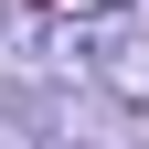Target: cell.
<instances>
[{
    "label": "cell",
    "mask_w": 149,
    "mask_h": 149,
    "mask_svg": "<svg viewBox=\"0 0 149 149\" xmlns=\"http://www.w3.org/2000/svg\"><path fill=\"white\" fill-rule=\"evenodd\" d=\"M64 53H85L128 107L149 96V22H139V11H74V22H64Z\"/></svg>",
    "instance_id": "1"
},
{
    "label": "cell",
    "mask_w": 149,
    "mask_h": 149,
    "mask_svg": "<svg viewBox=\"0 0 149 149\" xmlns=\"http://www.w3.org/2000/svg\"><path fill=\"white\" fill-rule=\"evenodd\" d=\"M0 149H53L43 139V96H0Z\"/></svg>",
    "instance_id": "2"
},
{
    "label": "cell",
    "mask_w": 149,
    "mask_h": 149,
    "mask_svg": "<svg viewBox=\"0 0 149 149\" xmlns=\"http://www.w3.org/2000/svg\"><path fill=\"white\" fill-rule=\"evenodd\" d=\"M0 22H11V11H0Z\"/></svg>",
    "instance_id": "3"
}]
</instances>
